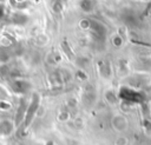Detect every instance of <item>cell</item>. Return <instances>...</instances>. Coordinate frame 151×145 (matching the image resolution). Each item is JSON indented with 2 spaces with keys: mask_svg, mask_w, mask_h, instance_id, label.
<instances>
[{
  "mask_svg": "<svg viewBox=\"0 0 151 145\" xmlns=\"http://www.w3.org/2000/svg\"><path fill=\"white\" fill-rule=\"evenodd\" d=\"M119 98L123 103L126 104H132V103H143L144 101V95L140 92H137L130 87H122L119 91Z\"/></svg>",
  "mask_w": 151,
  "mask_h": 145,
  "instance_id": "obj_1",
  "label": "cell"
},
{
  "mask_svg": "<svg viewBox=\"0 0 151 145\" xmlns=\"http://www.w3.org/2000/svg\"><path fill=\"white\" fill-rule=\"evenodd\" d=\"M39 101H40L39 95L37 93H34L33 97H32L31 103L27 105V110H26V113H25V118H24V120H25V124H24L25 127H27L31 124V121L33 120V117H34V114H35V112H37V110L39 107Z\"/></svg>",
  "mask_w": 151,
  "mask_h": 145,
  "instance_id": "obj_2",
  "label": "cell"
},
{
  "mask_svg": "<svg viewBox=\"0 0 151 145\" xmlns=\"http://www.w3.org/2000/svg\"><path fill=\"white\" fill-rule=\"evenodd\" d=\"M26 110H27L26 100L21 99V100H20V104H19V106H18L17 114H15V126H19V125H20V123L24 120V118H25V113H26Z\"/></svg>",
  "mask_w": 151,
  "mask_h": 145,
  "instance_id": "obj_3",
  "label": "cell"
},
{
  "mask_svg": "<svg viewBox=\"0 0 151 145\" xmlns=\"http://www.w3.org/2000/svg\"><path fill=\"white\" fill-rule=\"evenodd\" d=\"M13 90L17 92V93H25L29 90V84L27 81H19V80H15L12 85Z\"/></svg>",
  "mask_w": 151,
  "mask_h": 145,
  "instance_id": "obj_4",
  "label": "cell"
},
{
  "mask_svg": "<svg viewBox=\"0 0 151 145\" xmlns=\"http://www.w3.org/2000/svg\"><path fill=\"white\" fill-rule=\"evenodd\" d=\"M12 128H13V124L11 121H8V120H1L0 121V132L7 134L12 131Z\"/></svg>",
  "mask_w": 151,
  "mask_h": 145,
  "instance_id": "obj_5",
  "label": "cell"
},
{
  "mask_svg": "<svg viewBox=\"0 0 151 145\" xmlns=\"http://www.w3.org/2000/svg\"><path fill=\"white\" fill-rule=\"evenodd\" d=\"M98 66H99V71H100L101 75H104V77H109L110 75V62L100 61L98 64Z\"/></svg>",
  "mask_w": 151,
  "mask_h": 145,
  "instance_id": "obj_6",
  "label": "cell"
},
{
  "mask_svg": "<svg viewBox=\"0 0 151 145\" xmlns=\"http://www.w3.org/2000/svg\"><path fill=\"white\" fill-rule=\"evenodd\" d=\"M81 7L84 11H91L92 9V1L91 0H83L81 1Z\"/></svg>",
  "mask_w": 151,
  "mask_h": 145,
  "instance_id": "obj_7",
  "label": "cell"
},
{
  "mask_svg": "<svg viewBox=\"0 0 151 145\" xmlns=\"http://www.w3.org/2000/svg\"><path fill=\"white\" fill-rule=\"evenodd\" d=\"M106 97H107V99H109L110 103H114V101L117 100V95H116L112 91H109L107 94H106Z\"/></svg>",
  "mask_w": 151,
  "mask_h": 145,
  "instance_id": "obj_8",
  "label": "cell"
},
{
  "mask_svg": "<svg viewBox=\"0 0 151 145\" xmlns=\"http://www.w3.org/2000/svg\"><path fill=\"white\" fill-rule=\"evenodd\" d=\"M113 44H114L116 46H119V45L122 44V40H120V38H118V37H116V38L113 39Z\"/></svg>",
  "mask_w": 151,
  "mask_h": 145,
  "instance_id": "obj_9",
  "label": "cell"
},
{
  "mask_svg": "<svg viewBox=\"0 0 151 145\" xmlns=\"http://www.w3.org/2000/svg\"><path fill=\"white\" fill-rule=\"evenodd\" d=\"M4 15V8H2V6H0V18Z\"/></svg>",
  "mask_w": 151,
  "mask_h": 145,
  "instance_id": "obj_10",
  "label": "cell"
}]
</instances>
